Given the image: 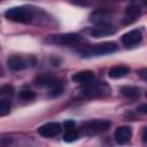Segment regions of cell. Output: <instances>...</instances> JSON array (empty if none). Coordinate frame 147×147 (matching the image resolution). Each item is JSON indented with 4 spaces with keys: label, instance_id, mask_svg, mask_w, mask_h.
Listing matches in <instances>:
<instances>
[{
    "label": "cell",
    "instance_id": "7402d4cb",
    "mask_svg": "<svg viewBox=\"0 0 147 147\" xmlns=\"http://www.w3.org/2000/svg\"><path fill=\"white\" fill-rule=\"evenodd\" d=\"M137 110H138L139 113H142V114H147V103L140 105V106L137 108Z\"/></svg>",
    "mask_w": 147,
    "mask_h": 147
},
{
    "label": "cell",
    "instance_id": "6da1fadb",
    "mask_svg": "<svg viewBox=\"0 0 147 147\" xmlns=\"http://www.w3.org/2000/svg\"><path fill=\"white\" fill-rule=\"evenodd\" d=\"M117 51V45L114 41H105L101 44H95L91 46H86L80 51L82 57H92L100 56L106 54H111Z\"/></svg>",
    "mask_w": 147,
    "mask_h": 147
},
{
    "label": "cell",
    "instance_id": "4fadbf2b",
    "mask_svg": "<svg viewBox=\"0 0 147 147\" xmlns=\"http://www.w3.org/2000/svg\"><path fill=\"white\" fill-rule=\"evenodd\" d=\"M7 63H8L9 69H11L13 71H21V70L26 68L25 60L22 56H18V55H11L8 59Z\"/></svg>",
    "mask_w": 147,
    "mask_h": 147
},
{
    "label": "cell",
    "instance_id": "30bf717a",
    "mask_svg": "<svg viewBox=\"0 0 147 147\" xmlns=\"http://www.w3.org/2000/svg\"><path fill=\"white\" fill-rule=\"evenodd\" d=\"M132 137V130L129 126H119L114 133V138L118 145H125Z\"/></svg>",
    "mask_w": 147,
    "mask_h": 147
},
{
    "label": "cell",
    "instance_id": "5bb4252c",
    "mask_svg": "<svg viewBox=\"0 0 147 147\" xmlns=\"http://www.w3.org/2000/svg\"><path fill=\"white\" fill-rule=\"evenodd\" d=\"M108 18H109V11L106 9H98L91 15V21L96 25L108 24Z\"/></svg>",
    "mask_w": 147,
    "mask_h": 147
},
{
    "label": "cell",
    "instance_id": "277c9868",
    "mask_svg": "<svg viewBox=\"0 0 147 147\" xmlns=\"http://www.w3.org/2000/svg\"><path fill=\"white\" fill-rule=\"evenodd\" d=\"M80 93L84 96H88V98H93V96H102V95H107L110 93V87L101 82V83H90L86 84Z\"/></svg>",
    "mask_w": 147,
    "mask_h": 147
},
{
    "label": "cell",
    "instance_id": "8992f818",
    "mask_svg": "<svg viewBox=\"0 0 147 147\" xmlns=\"http://www.w3.org/2000/svg\"><path fill=\"white\" fill-rule=\"evenodd\" d=\"M53 41L56 44L61 45H77L82 42V37L77 33H63V34H57L54 36Z\"/></svg>",
    "mask_w": 147,
    "mask_h": 147
},
{
    "label": "cell",
    "instance_id": "d4e9b609",
    "mask_svg": "<svg viewBox=\"0 0 147 147\" xmlns=\"http://www.w3.org/2000/svg\"><path fill=\"white\" fill-rule=\"evenodd\" d=\"M146 96H147V92H146Z\"/></svg>",
    "mask_w": 147,
    "mask_h": 147
},
{
    "label": "cell",
    "instance_id": "2e32d148",
    "mask_svg": "<svg viewBox=\"0 0 147 147\" xmlns=\"http://www.w3.org/2000/svg\"><path fill=\"white\" fill-rule=\"evenodd\" d=\"M121 93L129 99H136L139 96V88L136 86H130V85H125L121 87Z\"/></svg>",
    "mask_w": 147,
    "mask_h": 147
},
{
    "label": "cell",
    "instance_id": "44dd1931",
    "mask_svg": "<svg viewBox=\"0 0 147 147\" xmlns=\"http://www.w3.org/2000/svg\"><path fill=\"white\" fill-rule=\"evenodd\" d=\"M64 126L67 127V130L74 129V126H75V122H74V121H70V119H68V121H65V122H64Z\"/></svg>",
    "mask_w": 147,
    "mask_h": 147
},
{
    "label": "cell",
    "instance_id": "7a4b0ae2",
    "mask_svg": "<svg viewBox=\"0 0 147 147\" xmlns=\"http://www.w3.org/2000/svg\"><path fill=\"white\" fill-rule=\"evenodd\" d=\"M34 84L38 85V86L48 87L51 90V95L52 96H59L63 92L62 82L59 78H56V77H54L49 74H44V75L38 76L34 79Z\"/></svg>",
    "mask_w": 147,
    "mask_h": 147
},
{
    "label": "cell",
    "instance_id": "603a6c76",
    "mask_svg": "<svg viewBox=\"0 0 147 147\" xmlns=\"http://www.w3.org/2000/svg\"><path fill=\"white\" fill-rule=\"evenodd\" d=\"M141 139L144 142H147V127H144L141 131Z\"/></svg>",
    "mask_w": 147,
    "mask_h": 147
},
{
    "label": "cell",
    "instance_id": "52a82bcc",
    "mask_svg": "<svg viewBox=\"0 0 147 147\" xmlns=\"http://www.w3.org/2000/svg\"><path fill=\"white\" fill-rule=\"evenodd\" d=\"M140 15H141L140 8L136 5H131L125 9V13H124L123 18H122V24H124V25L132 24L133 22H136L140 17Z\"/></svg>",
    "mask_w": 147,
    "mask_h": 147
},
{
    "label": "cell",
    "instance_id": "e0dca14e",
    "mask_svg": "<svg viewBox=\"0 0 147 147\" xmlns=\"http://www.w3.org/2000/svg\"><path fill=\"white\" fill-rule=\"evenodd\" d=\"M78 138H79V134H78V132H77L76 130H74V129L67 130L65 133H64V136H63V140H64L65 142H74V141H76Z\"/></svg>",
    "mask_w": 147,
    "mask_h": 147
},
{
    "label": "cell",
    "instance_id": "7c38bea8",
    "mask_svg": "<svg viewBox=\"0 0 147 147\" xmlns=\"http://www.w3.org/2000/svg\"><path fill=\"white\" fill-rule=\"evenodd\" d=\"M115 32V29L108 23V24H99L95 28L91 30V34L95 38L105 37V36H110Z\"/></svg>",
    "mask_w": 147,
    "mask_h": 147
},
{
    "label": "cell",
    "instance_id": "5b68a950",
    "mask_svg": "<svg viewBox=\"0 0 147 147\" xmlns=\"http://www.w3.org/2000/svg\"><path fill=\"white\" fill-rule=\"evenodd\" d=\"M109 126H110V122L107 119H93L85 122L83 124V130L87 136H94L107 131Z\"/></svg>",
    "mask_w": 147,
    "mask_h": 147
},
{
    "label": "cell",
    "instance_id": "ac0fdd59",
    "mask_svg": "<svg viewBox=\"0 0 147 147\" xmlns=\"http://www.w3.org/2000/svg\"><path fill=\"white\" fill-rule=\"evenodd\" d=\"M10 111V102L7 99H1L0 101V116H6Z\"/></svg>",
    "mask_w": 147,
    "mask_h": 147
},
{
    "label": "cell",
    "instance_id": "8fae6325",
    "mask_svg": "<svg viewBox=\"0 0 147 147\" xmlns=\"http://www.w3.org/2000/svg\"><path fill=\"white\" fill-rule=\"evenodd\" d=\"M71 79L75 83L85 84L86 85V84H90L94 79V74L91 70H83V71H78V72L74 74Z\"/></svg>",
    "mask_w": 147,
    "mask_h": 147
},
{
    "label": "cell",
    "instance_id": "d6986e66",
    "mask_svg": "<svg viewBox=\"0 0 147 147\" xmlns=\"http://www.w3.org/2000/svg\"><path fill=\"white\" fill-rule=\"evenodd\" d=\"M0 93L2 96H7V98H10L13 94H14V87L11 85H3L0 90Z\"/></svg>",
    "mask_w": 147,
    "mask_h": 147
},
{
    "label": "cell",
    "instance_id": "ffe728a7",
    "mask_svg": "<svg viewBox=\"0 0 147 147\" xmlns=\"http://www.w3.org/2000/svg\"><path fill=\"white\" fill-rule=\"evenodd\" d=\"M20 96L24 100H32L36 98V94H34V92H32L30 90H23L20 92Z\"/></svg>",
    "mask_w": 147,
    "mask_h": 147
},
{
    "label": "cell",
    "instance_id": "9c48e42d",
    "mask_svg": "<svg viewBox=\"0 0 147 147\" xmlns=\"http://www.w3.org/2000/svg\"><path fill=\"white\" fill-rule=\"evenodd\" d=\"M142 39V34L139 30H132L130 32H126L122 37V42L126 47H132L138 45Z\"/></svg>",
    "mask_w": 147,
    "mask_h": 147
},
{
    "label": "cell",
    "instance_id": "cb8c5ba5",
    "mask_svg": "<svg viewBox=\"0 0 147 147\" xmlns=\"http://www.w3.org/2000/svg\"><path fill=\"white\" fill-rule=\"evenodd\" d=\"M139 76L144 79V80H146L147 82V69H144V70H141L140 72H139Z\"/></svg>",
    "mask_w": 147,
    "mask_h": 147
},
{
    "label": "cell",
    "instance_id": "3957f363",
    "mask_svg": "<svg viewBox=\"0 0 147 147\" xmlns=\"http://www.w3.org/2000/svg\"><path fill=\"white\" fill-rule=\"evenodd\" d=\"M6 18L13 22L18 23H26L32 18V13L29 8L20 6V7H11L5 11Z\"/></svg>",
    "mask_w": 147,
    "mask_h": 147
},
{
    "label": "cell",
    "instance_id": "ba28073f",
    "mask_svg": "<svg viewBox=\"0 0 147 147\" xmlns=\"http://www.w3.org/2000/svg\"><path fill=\"white\" fill-rule=\"evenodd\" d=\"M61 131V125L56 122H49V123H46L44 125H41L39 129H38V133L41 136V137H45V138H51V137H54L56 136L57 133H60Z\"/></svg>",
    "mask_w": 147,
    "mask_h": 147
},
{
    "label": "cell",
    "instance_id": "9a60e30c",
    "mask_svg": "<svg viewBox=\"0 0 147 147\" xmlns=\"http://www.w3.org/2000/svg\"><path fill=\"white\" fill-rule=\"evenodd\" d=\"M130 72V68L125 67V65H115L109 71H108V76L113 79H117V78H122L124 76H126Z\"/></svg>",
    "mask_w": 147,
    "mask_h": 147
}]
</instances>
